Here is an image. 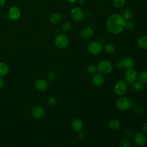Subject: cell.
<instances>
[{"instance_id":"6da1fadb","label":"cell","mask_w":147,"mask_h":147,"mask_svg":"<svg viewBox=\"0 0 147 147\" xmlns=\"http://www.w3.org/2000/svg\"><path fill=\"white\" fill-rule=\"evenodd\" d=\"M126 21L122 14L114 13L111 14L107 19L106 27L107 31L113 34L121 33L125 29Z\"/></svg>"},{"instance_id":"7a4b0ae2","label":"cell","mask_w":147,"mask_h":147,"mask_svg":"<svg viewBox=\"0 0 147 147\" xmlns=\"http://www.w3.org/2000/svg\"><path fill=\"white\" fill-rule=\"evenodd\" d=\"M113 64L111 61L107 60H104L100 61L97 66V69L100 74H109L113 71Z\"/></svg>"},{"instance_id":"3957f363","label":"cell","mask_w":147,"mask_h":147,"mask_svg":"<svg viewBox=\"0 0 147 147\" xmlns=\"http://www.w3.org/2000/svg\"><path fill=\"white\" fill-rule=\"evenodd\" d=\"M135 65L134 60L131 56H126L122 59L117 61L115 67L118 68H133Z\"/></svg>"},{"instance_id":"277c9868","label":"cell","mask_w":147,"mask_h":147,"mask_svg":"<svg viewBox=\"0 0 147 147\" xmlns=\"http://www.w3.org/2000/svg\"><path fill=\"white\" fill-rule=\"evenodd\" d=\"M115 105L116 107L122 111L127 110L132 106L131 100L126 96H121L117 100Z\"/></svg>"},{"instance_id":"5b68a950","label":"cell","mask_w":147,"mask_h":147,"mask_svg":"<svg viewBox=\"0 0 147 147\" xmlns=\"http://www.w3.org/2000/svg\"><path fill=\"white\" fill-rule=\"evenodd\" d=\"M102 44L98 41H92L87 45L88 52L92 55H98L103 50Z\"/></svg>"},{"instance_id":"8992f818","label":"cell","mask_w":147,"mask_h":147,"mask_svg":"<svg viewBox=\"0 0 147 147\" xmlns=\"http://www.w3.org/2000/svg\"><path fill=\"white\" fill-rule=\"evenodd\" d=\"M69 43V39L65 33H60L56 36L55 39V44L59 49L65 48Z\"/></svg>"},{"instance_id":"52a82bcc","label":"cell","mask_w":147,"mask_h":147,"mask_svg":"<svg viewBox=\"0 0 147 147\" xmlns=\"http://www.w3.org/2000/svg\"><path fill=\"white\" fill-rule=\"evenodd\" d=\"M70 14L72 20L77 22L82 21L85 17L84 11L79 7H73L71 10Z\"/></svg>"},{"instance_id":"ba28073f","label":"cell","mask_w":147,"mask_h":147,"mask_svg":"<svg viewBox=\"0 0 147 147\" xmlns=\"http://www.w3.org/2000/svg\"><path fill=\"white\" fill-rule=\"evenodd\" d=\"M127 90V83L123 80L117 81L114 86V91L115 94L119 96L124 95Z\"/></svg>"},{"instance_id":"9c48e42d","label":"cell","mask_w":147,"mask_h":147,"mask_svg":"<svg viewBox=\"0 0 147 147\" xmlns=\"http://www.w3.org/2000/svg\"><path fill=\"white\" fill-rule=\"evenodd\" d=\"M134 143L140 147L144 146L147 142V138L145 134L141 132H137L133 137Z\"/></svg>"},{"instance_id":"30bf717a","label":"cell","mask_w":147,"mask_h":147,"mask_svg":"<svg viewBox=\"0 0 147 147\" xmlns=\"http://www.w3.org/2000/svg\"><path fill=\"white\" fill-rule=\"evenodd\" d=\"M138 74L135 69L133 68L126 69L125 72V78L127 82L130 83L134 82L137 79Z\"/></svg>"},{"instance_id":"8fae6325","label":"cell","mask_w":147,"mask_h":147,"mask_svg":"<svg viewBox=\"0 0 147 147\" xmlns=\"http://www.w3.org/2000/svg\"><path fill=\"white\" fill-rule=\"evenodd\" d=\"M79 34L82 38L89 39L94 36V30L90 26H86L80 30Z\"/></svg>"},{"instance_id":"7c38bea8","label":"cell","mask_w":147,"mask_h":147,"mask_svg":"<svg viewBox=\"0 0 147 147\" xmlns=\"http://www.w3.org/2000/svg\"><path fill=\"white\" fill-rule=\"evenodd\" d=\"M20 16L21 12L18 7H17V6H13L10 9L8 13V16L11 20H17L20 17Z\"/></svg>"},{"instance_id":"4fadbf2b","label":"cell","mask_w":147,"mask_h":147,"mask_svg":"<svg viewBox=\"0 0 147 147\" xmlns=\"http://www.w3.org/2000/svg\"><path fill=\"white\" fill-rule=\"evenodd\" d=\"M105 81V78L101 74H95L92 78V82L96 87H100L103 85Z\"/></svg>"},{"instance_id":"5bb4252c","label":"cell","mask_w":147,"mask_h":147,"mask_svg":"<svg viewBox=\"0 0 147 147\" xmlns=\"http://www.w3.org/2000/svg\"><path fill=\"white\" fill-rule=\"evenodd\" d=\"M36 88L40 91H45L48 88V83L44 79H38L35 82Z\"/></svg>"},{"instance_id":"9a60e30c","label":"cell","mask_w":147,"mask_h":147,"mask_svg":"<svg viewBox=\"0 0 147 147\" xmlns=\"http://www.w3.org/2000/svg\"><path fill=\"white\" fill-rule=\"evenodd\" d=\"M45 110L41 107L36 106L31 110V114L35 118H40L44 116Z\"/></svg>"},{"instance_id":"2e32d148","label":"cell","mask_w":147,"mask_h":147,"mask_svg":"<svg viewBox=\"0 0 147 147\" xmlns=\"http://www.w3.org/2000/svg\"><path fill=\"white\" fill-rule=\"evenodd\" d=\"M137 46L142 49H147V35L140 36L136 41Z\"/></svg>"},{"instance_id":"e0dca14e","label":"cell","mask_w":147,"mask_h":147,"mask_svg":"<svg viewBox=\"0 0 147 147\" xmlns=\"http://www.w3.org/2000/svg\"><path fill=\"white\" fill-rule=\"evenodd\" d=\"M71 126L74 130L79 132L82 130L83 127V123L81 119L79 118H75L72 121Z\"/></svg>"},{"instance_id":"ac0fdd59","label":"cell","mask_w":147,"mask_h":147,"mask_svg":"<svg viewBox=\"0 0 147 147\" xmlns=\"http://www.w3.org/2000/svg\"><path fill=\"white\" fill-rule=\"evenodd\" d=\"M61 15L59 13H54L49 17V21L52 24H57L60 22Z\"/></svg>"},{"instance_id":"d6986e66","label":"cell","mask_w":147,"mask_h":147,"mask_svg":"<svg viewBox=\"0 0 147 147\" xmlns=\"http://www.w3.org/2000/svg\"><path fill=\"white\" fill-rule=\"evenodd\" d=\"M103 49L106 53L111 54L115 52L116 50V47L115 44L112 42H107L104 45Z\"/></svg>"},{"instance_id":"ffe728a7","label":"cell","mask_w":147,"mask_h":147,"mask_svg":"<svg viewBox=\"0 0 147 147\" xmlns=\"http://www.w3.org/2000/svg\"><path fill=\"white\" fill-rule=\"evenodd\" d=\"M109 126L111 130H117L120 128L121 123L119 120L116 119H111L109 122Z\"/></svg>"},{"instance_id":"44dd1931","label":"cell","mask_w":147,"mask_h":147,"mask_svg":"<svg viewBox=\"0 0 147 147\" xmlns=\"http://www.w3.org/2000/svg\"><path fill=\"white\" fill-rule=\"evenodd\" d=\"M122 16L126 21H129L133 17V11L130 8H125L122 11Z\"/></svg>"},{"instance_id":"7402d4cb","label":"cell","mask_w":147,"mask_h":147,"mask_svg":"<svg viewBox=\"0 0 147 147\" xmlns=\"http://www.w3.org/2000/svg\"><path fill=\"white\" fill-rule=\"evenodd\" d=\"M9 72V67L7 64L0 62V76H5Z\"/></svg>"},{"instance_id":"603a6c76","label":"cell","mask_w":147,"mask_h":147,"mask_svg":"<svg viewBox=\"0 0 147 147\" xmlns=\"http://www.w3.org/2000/svg\"><path fill=\"white\" fill-rule=\"evenodd\" d=\"M137 79L143 84H147V71L140 72L137 76Z\"/></svg>"},{"instance_id":"cb8c5ba5","label":"cell","mask_w":147,"mask_h":147,"mask_svg":"<svg viewBox=\"0 0 147 147\" xmlns=\"http://www.w3.org/2000/svg\"><path fill=\"white\" fill-rule=\"evenodd\" d=\"M126 4V0H113V5L117 9H121L125 6Z\"/></svg>"},{"instance_id":"d4e9b609","label":"cell","mask_w":147,"mask_h":147,"mask_svg":"<svg viewBox=\"0 0 147 147\" xmlns=\"http://www.w3.org/2000/svg\"><path fill=\"white\" fill-rule=\"evenodd\" d=\"M132 88L136 91H140L143 90L144 84L139 81H135L132 84Z\"/></svg>"},{"instance_id":"484cf974","label":"cell","mask_w":147,"mask_h":147,"mask_svg":"<svg viewBox=\"0 0 147 147\" xmlns=\"http://www.w3.org/2000/svg\"><path fill=\"white\" fill-rule=\"evenodd\" d=\"M72 28V25L71 24V23L70 22H64L63 25H62V27H61V30L64 33H67V32H69L71 29Z\"/></svg>"},{"instance_id":"4316f807","label":"cell","mask_w":147,"mask_h":147,"mask_svg":"<svg viewBox=\"0 0 147 147\" xmlns=\"http://www.w3.org/2000/svg\"><path fill=\"white\" fill-rule=\"evenodd\" d=\"M119 147H131L130 140L127 138L123 139L120 143Z\"/></svg>"},{"instance_id":"83f0119b","label":"cell","mask_w":147,"mask_h":147,"mask_svg":"<svg viewBox=\"0 0 147 147\" xmlns=\"http://www.w3.org/2000/svg\"><path fill=\"white\" fill-rule=\"evenodd\" d=\"M98 70L97 69V67H96L95 65L91 64L88 66L87 68V71L89 74H95L96 71Z\"/></svg>"},{"instance_id":"f1b7e54d","label":"cell","mask_w":147,"mask_h":147,"mask_svg":"<svg viewBox=\"0 0 147 147\" xmlns=\"http://www.w3.org/2000/svg\"><path fill=\"white\" fill-rule=\"evenodd\" d=\"M57 103V99L55 96H50L47 100V104L48 106L52 107L55 106Z\"/></svg>"},{"instance_id":"f546056e","label":"cell","mask_w":147,"mask_h":147,"mask_svg":"<svg viewBox=\"0 0 147 147\" xmlns=\"http://www.w3.org/2000/svg\"><path fill=\"white\" fill-rule=\"evenodd\" d=\"M134 24L133 22L126 21L125 29H126L127 30H132L134 29Z\"/></svg>"},{"instance_id":"4dcf8cb0","label":"cell","mask_w":147,"mask_h":147,"mask_svg":"<svg viewBox=\"0 0 147 147\" xmlns=\"http://www.w3.org/2000/svg\"><path fill=\"white\" fill-rule=\"evenodd\" d=\"M48 80L51 82H52L55 80V78H56V74L55 72H50L48 74Z\"/></svg>"},{"instance_id":"1f68e13d","label":"cell","mask_w":147,"mask_h":147,"mask_svg":"<svg viewBox=\"0 0 147 147\" xmlns=\"http://www.w3.org/2000/svg\"><path fill=\"white\" fill-rule=\"evenodd\" d=\"M133 110L135 113L139 114L141 112V108L138 106H134L133 107Z\"/></svg>"},{"instance_id":"d6a6232c","label":"cell","mask_w":147,"mask_h":147,"mask_svg":"<svg viewBox=\"0 0 147 147\" xmlns=\"http://www.w3.org/2000/svg\"><path fill=\"white\" fill-rule=\"evenodd\" d=\"M142 130L145 133H147V123H145L142 125Z\"/></svg>"},{"instance_id":"836d02e7","label":"cell","mask_w":147,"mask_h":147,"mask_svg":"<svg viewBox=\"0 0 147 147\" xmlns=\"http://www.w3.org/2000/svg\"><path fill=\"white\" fill-rule=\"evenodd\" d=\"M5 85V80L3 78H0V88H2Z\"/></svg>"},{"instance_id":"e575fe53","label":"cell","mask_w":147,"mask_h":147,"mask_svg":"<svg viewBox=\"0 0 147 147\" xmlns=\"http://www.w3.org/2000/svg\"><path fill=\"white\" fill-rule=\"evenodd\" d=\"M84 133L82 131V130L80 131H79V133H78V137H79V138H80V139L83 138L84 137Z\"/></svg>"},{"instance_id":"d590c367","label":"cell","mask_w":147,"mask_h":147,"mask_svg":"<svg viewBox=\"0 0 147 147\" xmlns=\"http://www.w3.org/2000/svg\"><path fill=\"white\" fill-rule=\"evenodd\" d=\"M6 3V0H0V7L3 6Z\"/></svg>"},{"instance_id":"8d00e7d4","label":"cell","mask_w":147,"mask_h":147,"mask_svg":"<svg viewBox=\"0 0 147 147\" xmlns=\"http://www.w3.org/2000/svg\"><path fill=\"white\" fill-rule=\"evenodd\" d=\"M78 0H68V2H69L70 3H75Z\"/></svg>"},{"instance_id":"74e56055","label":"cell","mask_w":147,"mask_h":147,"mask_svg":"<svg viewBox=\"0 0 147 147\" xmlns=\"http://www.w3.org/2000/svg\"><path fill=\"white\" fill-rule=\"evenodd\" d=\"M84 2V0H79V3H80V4H83Z\"/></svg>"},{"instance_id":"f35d334b","label":"cell","mask_w":147,"mask_h":147,"mask_svg":"<svg viewBox=\"0 0 147 147\" xmlns=\"http://www.w3.org/2000/svg\"><path fill=\"white\" fill-rule=\"evenodd\" d=\"M95 1H102V0H95Z\"/></svg>"},{"instance_id":"ab89813d","label":"cell","mask_w":147,"mask_h":147,"mask_svg":"<svg viewBox=\"0 0 147 147\" xmlns=\"http://www.w3.org/2000/svg\"><path fill=\"white\" fill-rule=\"evenodd\" d=\"M133 147H140V146H133Z\"/></svg>"},{"instance_id":"60d3db41","label":"cell","mask_w":147,"mask_h":147,"mask_svg":"<svg viewBox=\"0 0 147 147\" xmlns=\"http://www.w3.org/2000/svg\"><path fill=\"white\" fill-rule=\"evenodd\" d=\"M146 71H147V70H146Z\"/></svg>"},{"instance_id":"b9f144b4","label":"cell","mask_w":147,"mask_h":147,"mask_svg":"<svg viewBox=\"0 0 147 147\" xmlns=\"http://www.w3.org/2000/svg\"><path fill=\"white\" fill-rule=\"evenodd\" d=\"M146 138H147V137H146Z\"/></svg>"}]
</instances>
